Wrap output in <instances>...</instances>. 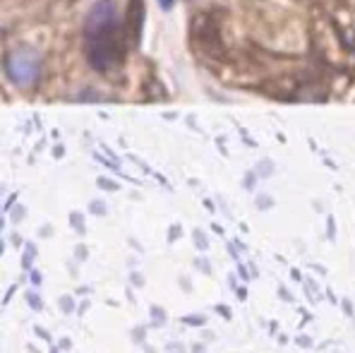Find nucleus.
Returning <instances> with one entry per match:
<instances>
[{
    "label": "nucleus",
    "instance_id": "f257e3e1",
    "mask_svg": "<svg viewBox=\"0 0 355 353\" xmlns=\"http://www.w3.org/2000/svg\"><path fill=\"white\" fill-rule=\"evenodd\" d=\"M87 58L94 70H111L123 58V34H120L116 3L113 0H98L92 8L85 24Z\"/></svg>",
    "mask_w": 355,
    "mask_h": 353
},
{
    "label": "nucleus",
    "instance_id": "f03ea898",
    "mask_svg": "<svg viewBox=\"0 0 355 353\" xmlns=\"http://www.w3.org/2000/svg\"><path fill=\"white\" fill-rule=\"evenodd\" d=\"M39 72H41V60L34 51L27 49L15 51L8 58V75L17 85H31V82H36Z\"/></svg>",
    "mask_w": 355,
    "mask_h": 353
},
{
    "label": "nucleus",
    "instance_id": "7ed1b4c3",
    "mask_svg": "<svg viewBox=\"0 0 355 353\" xmlns=\"http://www.w3.org/2000/svg\"><path fill=\"white\" fill-rule=\"evenodd\" d=\"M151 315H154V325H164V322H166V313H164V310L154 308V310H151Z\"/></svg>",
    "mask_w": 355,
    "mask_h": 353
},
{
    "label": "nucleus",
    "instance_id": "20e7f679",
    "mask_svg": "<svg viewBox=\"0 0 355 353\" xmlns=\"http://www.w3.org/2000/svg\"><path fill=\"white\" fill-rule=\"evenodd\" d=\"M144 336H147V332H144L142 327H139V329H132V339L137 341V344H142V341H144Z\"/></svg>",
    "mask_w": 355,
    "mask_h": 353
},
{
    "label": "nucleus",
    "instance_id": "39448f33",
    "mask_svg": "<svg viewBox=\"0 0 355 353\" xmlns=\"http://www.w3.org/2000/svg\"><path fill=\"white\" fill-rule=\"evenodd\" d=\"M185 322L187 325H205V318H202V315H197V318L192 315V318H185Z\"/></svg>",
    "mask_w": 355,
    "mask_h": 353
},
{
    "label": "nucleus",
    "instance_id": "423d86ee",
    "mask_svg": "<svg viewBox=\"0 0 355 353\" xmlns=\"http://www.w3.org/2000/svg\"><path fill=\"white\" fill-rule=\"evenodd\" d=\"M168 353H185V346H182V344H168Z\"/></svg>",
    "mask_w": 355,
    "mask_h": 353
},
{
    "label": "nucleus",
    "instance_id": "0eeeda50",
    "mask_svg": "<svg viewBox=\"0 0 355 353\" xmlns=\"http://www.w3.org/2000/svg\"><path fill=\"white\" fill-rule=\"evenodd\" d=\"M60 305H62V310H65V313H70V310H72V300L70 298H65Z\"/></svg>",
    "mask_w": 355,
    "mask_h": 353
},
{
    "label": "nucleus",
    "instance_id": "6e6552de",
    "mask_svg": "<svg viewBox=\"0 0 355 353\" xmlns=\"http://www.w3.org/2000/svg\"><path fill=\"white\" fill-rule=\"evenodd\" d=\"M159 3H161V8H164V10H171V8H173L175 0H159Z\"/></svg>",
    "mask_w": 355,
    "mask_h": 353
},
{
    "label": "nucleus",
    "instance_id": "1a4fd4ad",
    "mask_svg": "<svg viewBox=\"0 0 355 353\" xmlns=\"http://www.w3.org/2000/svg\"><path fill=\"white\" fill-rule=\"evenodd\" d=\"M297 344H300V346H312V341H310V336H300V339H297Z\"/></svg>",
    "mask_w": 355,
    "mask_h": 353
},
{
    "label": "nucleus",
    "instance_id": "9d476101",
    "mask_svg": "<svg viewBox=\"0 0 355 353\" xmlns=\"http://www.w3.org/2000/svg\"><path fill=\"white\" fill-rule=\"evenodd\" d=\"M192 353H207V349L202 344H195V346H192Z\"/></svg>",
    "mask_w": 355,
    "mask_h": 353
},
{
    "label": "nucleus",
    "instance_id": "9b49d317",
    "mask_svg": "<svg viewBox=\"0 0 355 353\" xmlns=\"http://www.w3.org/2000/svg\"><path fill=\"white\" fill-rule=\"evenodd\" d=\"M36 332H39V336H44V339H46V341H49V339H51V336H49V332H44V329H36Z\"/></svg>",
    "mask_w": 355,
    "mask_h": 353
}]
</instances>
